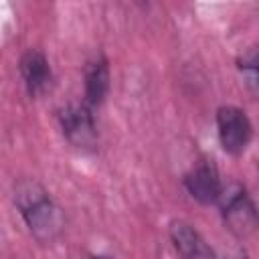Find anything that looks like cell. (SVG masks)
I'll return each instance as SVG.
<instances>
[{
	"instance_id": "cell-4",
	"label": "cell",
	"mask_w": 259,
	"mask_h": 259,
	"mask_svg": "<svg viewBox=\"0 0 259 259\" xmlns=\"http://www.w3.org/2000/svg\"><path fill=\"white\" fill-rule=\"evenodd\" d=\"M217 134L219 144L227 154L241 156L253 138V123L241 107L221 105L217 109Z\"/></svg>"
},
{
	"instance_id": "cell-8",
	"label": "cell",
	"mask_w": 259,
	"mask_h": 259,
	"mask_svg": "<svg viewBox=\"0 0 259 259\" xmlns=\"http://www.w3.org/2000/svg\"><path fill=\"white\" fill-rule=\"evenodd\" d=\"M111 85L109 61L103 53L93 55L83 69V101L89 107H97L105 101Z\"/></svg>"
},
{
	"instance_id": "cell-3",
	"label": "cell",
	"mask_w": 259,
	"mask_h": 259,
	"mask_svg": "<svg viewBox=\"0 0 259 259\" xmlns=\"http://www.w3.org/2000/svg\"><path fill=\"white\" fill-rule=\"evenodd\" d=\"M57 119H59V127L63 132L65 140L73 148L93 150L97 146L99 134H97L93 107H89L85 101L63 105L57 113Z\"/></svg>"
},
{
	"instance_id": "cell-10",
	"label": "cell",
	"mask_w": 259,
	"mask_h": 259,
	"mask_svg": "<svg viewBox=\"0 0 259 259\" xmlns=\"http://www.w3.org/2000/svg\"><path fill=\"white\" fill-rule=\"evenodd\" d=\"M91 259H113V257H107V255H93Z\"/></svg>"
},
{
	"instance_id": "cell-1",
	"label": "cell",
	"mask_w": 259,
	"mask_h": 259,
	"mask_svg": "<svg viewBox=\"0 0 259 259\" xmlns=\"http://www.w3.org/2000/svg\"><path fill=\"white\" fill-rule=\"evenodd\" d=\"M14 206L18 208L20 217L24 219L28 231L32 237L40 243L53 241L65 225V217L59 208V204L51 198L47 188L32 180V178H22L14 184Z\"/></svg>"
},
{
	"instance_id": "cell-2",
	"label": "cell",
	"mask_w": 259,
	"mask_h": 259,
	"mask_svg": "<svg viewBox=\"0 0 259 259\" xmlns=\"http://www.w3.org/2000/svg\"><path fill=\"white\" fill-rule=\"evenodd\" d=\"M219 208L225 227L239 239H247L259 231V208L247 188L239 182L223 186Z\"/></svg>"
},
{
	"instance_id": "cell-7",
	"label": "cell",
	"mask_w": 259,
	"mask_h": 259,
	"mask_svg": "<svg viewBox=\"0 0 259 259\" xmlns=\"http://www.w3.org/2000/svg\"><path fill=\"white\" fill-rule=\"evenodd\" d=\"M168 235L182 259H217L212 247L188 221H172L168 227Z\"/></svg>"
},
{
	"instance_id": "cell-6",
	"label": "cell",
	"mask_w": 259,
	"mask_h": 259,
	"mask_svg": "<svg viewBox=\"0 0 259 259\" xmlns=\"http://www.w3.org/2000/svg\"><path fill=\"white\" fill-rule=\"evenodd\" d=\"M18 71L24 83V89L30 97L45 95L53 85V69L42 51L28 49L18 59Z\"/></svg>"
},
{
	"instance_id": "cell-11",
	"label": "cell",
	"mask_w": 259,
	"mask_h": 259,
	"mask_svg": "<svg viewBox=\"0 0 259 259\" xmlns=\"http://www.w3.org/2000/svg\"><path fill=\"white\" fill-rule=\"evenodd\" d=\"M227 259H247V257H243V255H237V257H227Z\"/></svg>"
},
{
	"instance_id": "cell-5",
	"label": "cell",
	"mask_w": 259,
	"mask_h": 259,
	"mask_svg": "<svg viewBox=\"0 0 259 259\" xmlns=\"http://www.w3.org/2000/svg\"><path fill=\"white\" fill-rule=\"evenodd\" d=\"M223 186L225 184L221 180L219 168L214 166L212 160H200L184 174L186 192L200 204H217Z\"/></svg>"
},
{
	"instance_id": "cell-9",
	"label": "cell",
	"mask_w": 259,
	"mask_h": 259,
	"mask_svg": "<svg viewBox=\"0 0 259 259\" xmlns=\"http://www.w3.org/2000/svg\"><path fill=\"white\" fill-rule=\"evenodd\" d=\"M237 71L241 73L245 85L259 95V42L247 47L239 57H237Z\"/></svg>"
}]
</instances>
